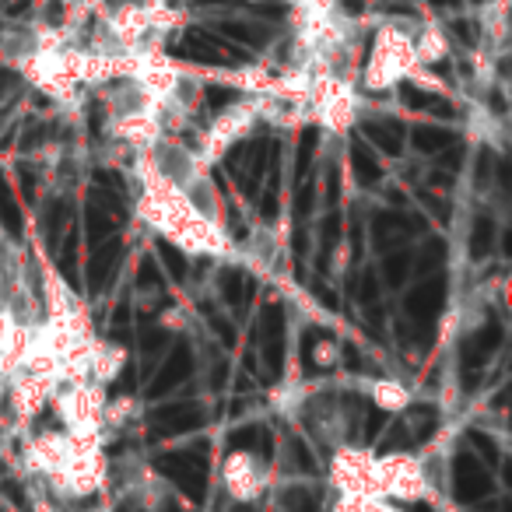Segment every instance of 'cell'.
Masks as SVG:
<instances>
[{
	"instance_id": "obj_4",
	"label": "cell",
	"mask_w": 512,
	"mask_h": 512,
	"mask_svg": "<svg viewBox=\"0 0 512 512\" xmlns=\"http://www.w3.org/2000/svg\"><path fill=\"white\" fill-rule=\"evenodd\" d=\"M376 477H379V495L390 502H421L432 491V477H428V460L414 453H386L376 456Z\"/></svg>"
},
{
	"instance_id": "obj_5",
	"label": "cell",
	"mask_w": 512,
	"mask_h": 512,
	"mask_svg": "<svg viewBox=\"0 0 512 512\" xmlns=\"http://www.w3.org/2000/svg\"><path fill=\"white\" fill-rule=\"evenodd\" d=\"M109 481V460L106 449H85V453H71L67 449V460L57 474L46 477V484L53 488V495L74 502V498H88L99 488H106Z\"/></svg>"
},
{
	"instance_id": "obj_14",
	"label": "cell",
	"mask_w": 512,
	"mask_h": 512,
	"mask_svg": "<svg viewBox=\"0 0 512 512\" xmlns=\"http://www.w3.org/2000/svg\"><path fill=\"white\" fill-rule=\"evenodd\" d=\"M141 414V404L134 397H120V400H106V432H116V428H127L130 421Z\"/></svg>"
},
{
	"instance_id": "obj_15",
	"label": "cell",
	"mask_w": 512,
	"mask_h": 512,
	"mask_svg": "<svg viewBox=\"0 0 512 512\" xmlns=\"http://www.w3.org/2000/svg\"><path fill=\"white\" fill-rule=\"evenodd\" d=\"M15 327H18L15 316H11L8 309H0V355H4V348H8L11 334H15Z\"/></svg>"
},
{
	"instance_id": "obj_2",
	"label": "cell",
	"mask_w": 512,
	"mask_h": 512,
	"mask_svg": "<svg viewBox=\"0 0 512 512\" xmlns=\"http://www.w3.org/2000/svg\"><path fill=\"white\" fill-rule=\"evenodd\" d=\"M256 120H260V95L232 102V106H225L211 123H207V130L200 134V141L193 151H197L200 162L211 169L218 158H225V151H232V144H239L242 137L256 127Z\"/></svg>"
},
{
	"instance_id": "obj_16",
	"label": "cell",
	"mask_w": 512,
	"mask_h": 512,
	"mask_svg": "<svg viewBox=\"0 0 512 512\" xmlns=\"http://www.w3.org/2000/svg\"><path fill=\"white\" fill-rule=\"evenodd\" d=\"M337 358H341V351H337V344L323 341L320 348H316V362H320V365H337Z\"/></svg>"
},
{
	"instance_id": "obj_7",
	"label": "cell",
	"mask_w": 512,
	"mask_h": 512,
	"mask_svg": "<svg viewBox=\"0 0 512 512\" xmlns=\"http://www.w3.org/2000/svg\"><path fill=\"white\" fill-rule=\"evenodd\" d=\"M60 390L57 379L46 376H32V372H11L8 376V390H4V400H8L11 414L22 428H29L39 414L50 407L53 393Z\"/></svg>"
},
{
	"instance_id": "obj_3",
	"label": "cell",
	"mask_w": 512,
	"mask_h": 512,
	"mask_svg": "<svg viewBox=\"0 0 512 512\" xmlns=\"http://www.w3.org/2000/svg\"><path fill=\"white\" fill-rule=\"evenodd\" d=\"M106 400V386L85 379V383L60 386L50 407L64 425V432H106Z\"/></svg>"
},
{
	"instance_id": "obj_8",
	"label": "cell",
	"mask_w": 512,
	"mask_h": 512,
	"mask_svg": "<svg viewBox=\"0 0 512 512\" xmlns=\"http://www.w3.org/2000/svg\"><path fill=\"white\" fill-rule=\"evenodd\" d=\"M109 137L130 151H151L165 137L162 109L151 106V109H134V113H123V116H109Z\"/></svg>"
},
{
	"instance_id": "obj_6",
	"label": "cell",
	"mask_w": 512,
	"mask_h": 512,
	"mask_svg": "<svg viewBox=\"0 0 512 512\" xmlns=\"http://www.w3.org/2000/svg\"><path fill=\"white\" fill-rule=\"evenodd\" d=\"M330 484L341 495L355 498H383L379 495V477H376V453L362 446H334L330 456Z\"/></svg>"
},
{
	"instance_id": "obj_1",
	"label": "cell",
	"mask_w": 512,
	"mask_h": 512,
	"mask_svg": "<svg viewBox=\"0 0 512 512\" xmlns=\"http://www.w3.org/2000/svg\"><path fill=\"white\" fill-rule=\"evenodd\" d=\"M418 67L414 60V32L407 29V22H386L372 36V57L362 71V88L365 92H393L404 85L407 74Z\"/></svg>"
},
{
	"instance_id": "obj_9",
	"label": "cell",
	"mask_w": 512,
	"mask_h": 512,
	"mask_svg": "<svg viewBox=\"0 0 512 512\" xmlns=\"http://www.w3.org/2000/svg\"><path fill=\"white\" fill-rule=\"evenodd\" d=\"M221 484H225L232 502L249 505L264 491V470H260V463H256V456L249 449H232L221 460Z\"/></svg>"
},
{
	"instance_id": "obj_11",
	"label": "cell",
	"mask_w": 512,
	"mask_h": 512,
	"mask_svg": "<svg viewBox=\"0 0 512 512\" xmlns=\"http://www.w3.org/2000/svg\"><path fill=\"white\" fill-rule=\"evenodd\" d=\"M25 470L36 477H50L64 467L67 460V432L60 428H46V432H36L25 439Z\"/></svg>"
},
{
	"instance_id": "obj_17",
	"label": "cell",
	"mask_w": 512,
	"mask_h": 512,
	"mask_svg": "<svg viewBox=\"0 0 512 512\" xmlns=\"http://www.w3.org/2000/svg\"><path fill=\"white\" fill-rule=\"evenodd\" d=\"M4 390H8V376H0V404H4Z\"/></svg>"
},
{
	"instance_id": "obj_12",
	"label": "cell",
	"mask_w": 512,
	"mask_h": 512,
	"mask_svg": "<svg viewBox=\"0 0 512 512\" xmlns=\"http://www.w3.org/2000/svg\"><path fill=\"white\" fill-rule=\"evenodd\" d=\"M123 369H127V348H120V344L113 341H99L95 337L92 344V355H88V379L99 386H109L116 383V379L123 376Z\"/></svg>"
},
{
	"instance_id": "obj_13",
	"label": "cell",
	"mask_w": 512,
	"mask_h": 512,
	"mask_svg": "<svg viewBox=\"0 0 512 512\" xmlns=\"http://www.w3.org/2000/svg\"><path fill=\"white\" fill-rule=\"evenodd\" d=\"M369 397L372 404L379 407V411H390V414H400L411 407V390H407L400 379H376V383L369 386Z\"/></svg>"
},
{
	"instance_id": "obj_10",
	"label": "cell",
	"mask_w": 512,
	"mask_h": 512,
	"mask_svg": "<svg viewBox=\"0 0 512 512\" xmlns=\"http://www.w3.org/2000/svg\"><path fill=\"white\" fill-rule=\"evenodd\" d=\"M186 256H228L232 253V235L225 232L221 221H211L204 214L186 221L179 232L169 235Z\"/></svg>"
}]
</instances>
